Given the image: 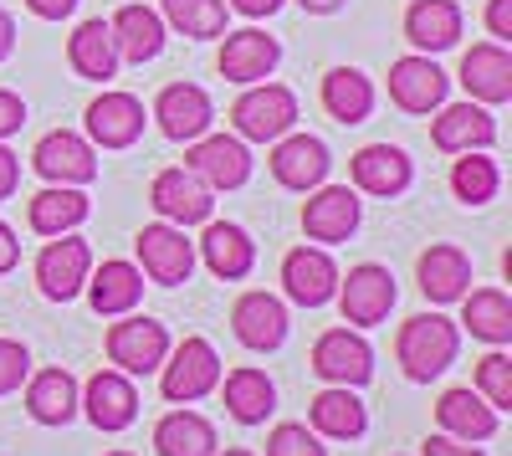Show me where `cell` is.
<instances>
[{
	"instance_id": "6da1fadb",
	"label": "cell",
	"mask_w": 512,
	"mask_h": 456,
	"mask_svg": "<svg viewBox=\"0 0 512 456\" xmlns=\"http://www.w3.org/2000/svg\"><path fill=\"white\" fill-rule=\"evenodd\" d=\"M456 349H461V328L441 313L405 318L400 339H395V359L405 369V380H415V385H431L436 375H446L456 364Z\"/></svg>"
},
{
	"instance_id": "7a4b0ae2",
	"label": "cell",
	"mask_w": 512,
	"mask_h": 456,
	"mask_svg": "<svg viewBox=\"0 0 512 456\" xmlns=\"http://www.w3.org/2000/svg\"><path fill=\"white\" fill-rule=\"evenodd\" d=\"M231 123H236V139L277 144L297 123V98H292V88H282V82H251L231 108Z\"/></svg>"
},
{
	"instance_id": "3957f363",
	"label": "cell",
	"mask_w": 512,
	"mask_h": 456,
	"mask_svg": "<svg viewBox=\"0 0 512 456\" xmlns=\"http://www.w3.org/2000/svg\"><path fill=\"white\" fill-rule=\"evenodd\" d=\"M164 359L169 364H159L164 369L159 390H164L169 405H190V400H200V395H210L221 385V359H216V349H210V339H200V334H190L175 354H164Z\"/></svg>"
},
{
	"instance_id": "277c9868",
	"label": "cell",
	"mask_w": 512,
	"mask_h": 456,
	"mask_svg": "<svg viewBox=\"0 0 512 456\" xmlns=\"http://www.w3.org/2000/svg\"><path fill=\"white\" fill-rule=\"evenodd\" d=\"M88 272H93V252H88V241H77L72 231L52 236L47 252L36 257V287H41V298H52V303H72L82 287H88Z\"/></svg>"
},
{
	"instance_id": "5b68a950",
	"label": "cell",
	"mask_w": 512,
	"mask_h": 456,
	"mask_svg": "<svg viewBox=\"0 0 512 456\" xmlns=\"http://www.w3.org/2000/svg\"><path fill=\"white\" fill-rule=\"evenodd\" d=\"M338 313H344V323H354V328H374V323H384L390 318V308H395V277H390V267H374V262H364V267H354L349 277H338Z\"/></svg>"
},
{
	"instance_id": "8992f818",
	"label": "cell",
	"mask_w": 512,
	"mask_h": 456,
	"mask_svg": "<svg viewBox=\"0 0 512 456\" xmlns=\"http://www.w3.org/2000/svg\"><path fill=\"white\" fill-rule=\"evenodd\" d=\"M216 190H210L195 170H185V164H175V170H159L154 185H149V205L169 221V226H200L210 221V200Z\"/></svg>"
},
{
	"instance_id": "52a82bcc",
	"label": "cell",
	"mask_w": 512,
	"mask_h": 456,
	"mask_svg": "<svg viewBox=\"0 0 512 456\" xmlns=\"http://www.w3.org/2000/svg\"><path fill=\"white\" fill-rule=\"evenodd\" d=\"M169 354V334L164 323L139 318V313H123V323L108 328V359L123 369V375H154Z\"/></svg>"
},
{
	"instance_id": "ba28073f",
	"label": "cell",
	"mask_w": 512,
	"mask_h": 456,
	"mask_svg": "<svg viewBox=\"0 0 512 456\" xmlns=\"http://www.w3.org/2000/svg\"><path fill=\"white\" fill-rule=\"evenodd\" d=\"M134 246H139L144 272H149L159 287H180V282H190V272H195V241L185 236V226H169V221L144 226V231L134 236Z\"/></svg>"
},
{
	"instance_id": "9c48e42d",
	"label": "cell",
	"mask_w": 512,
	"mask_h": 456,
	"mask_svg": "<svg viewBox=\"0 0 512 456\" xmlns=\"http://www.w3.org/2000/svg\"><path fill=\"white\" fill-rule=\"evenodd\" d=\"M185 170H195L210 190H236L251 180V149L246 139H231V134H200L190 139Z\"/></svg>"
},
{
	"instance_id": "30bf717a",
	"label": "cell",
	"mask_w": 512,
	"mask_h": 456,
	"mask_svg": "<svg viewBox=\"0 0 512 456\" xmlns=\"http://www.w3.org/2000/svg\"><path fill=\"white\" fill-rule=\"evenodd\" d=\"M31 170L47 185H88V180H98V154L82 134L57 129L31 149Z\"/></svg>"
},
{
	"instance_id": "8fae6325",
	"label": "cell",
	"mask_w": 512,
	"mask_h": 456,
	"mask_svg": "<svg viewBox=\"0 0 512 456\" xmlns=\"http://www.w3.org/2000/svg\"><path fill=\"white\" fill-rule=\"evenodd\" d=\"M313 375L328 385H369L374 375V349L354 334V328H328V334L313 344Z\"/></svg>"
},
{
	"instance_id": "7c38bea8",
	"label": "cell",
	"mask_w": 512,
	"mask_h": 456,
	"mask_svg": "<svg viewBox=\"0 0 512 456\" xmlns=\"http://www.w3.org/2000/svg\"><path fill=\"white\" fill-rule=\"evenodd\" d=\"M154 118H159V134H164V139L190 144V139L210 134L216 103H210V93L195 88V82H169V88L154 98Z\"/></svg>"
},
{
	"instance_id": "4fadbf2b",
	"label": "cell",
	"mask_w": 512,
	"mask_h": 456,
	"mask_svg": "<svg viewBox=\"0 0 512 456\" xmlns=\"http://www.w3.org/2000/svg\"><path fill=\"white\" fill-rule=\"evenodd\" d=\"M359 216H364L359 190H349V185H318L313 200L303 205V231H308V241L333 246V241H349L359 231Z\"/></svg>"
},
{
	"instance_id": "5bb4252c",
	"label": "cell",
	"mask_w": 512,
	"mask_h": 456,
	"mask_svg": "<svg viewBox=\"0 0 512 456\" xmlns=\"http://www.w3.org/2000/svg\"><path fill=\"white\" fill-rule=\"evenodd\" d=\"M77 405L88 410V421L98 431H128L134 416H139V390L123 369H98V375L88 380V390L77 395Z\"/></svg>"
},
{
	"instance_id": "9a60e30c",
	"label": "cell",
	"mask_w": 512,
	"mask_h": 456,
	"mask_svg": "<svg viewBox=\"0 0 512 456\" xmlns=\"http://www.w3.org/2000/svg\"><path fill=\"white\" fill-rule=\"evenodd\" d=\"M277 62H282L277 36L256 31V26H246V31H226L221 57H216L221 77H226V82H241V88H251V82H267Z\"/></svg>"
},
{
	"instance_id": "2e32d148",
	"label": "cell",
	"mask_w": 512,
	"mask_h": 456,
	"mask_svg": "<svg viewBox=\"0 0 512 456\" xmlns=\"http://www.w3.org/2000/svg\"><path fill=\"white\" fill-rule=\"evenodd\" d=\"M282 287H287V298L297 308H323L338 293V267H333V257L323 252V246H297V252H287V262H282Z\"/></svg>"
},
{
	"instance_id": "e0dca14e",
	"label": "cell",
	"mask_w": 512,
	"mask_h": 456,
	"mask_svg": "<svg viewBox=\"0 0 512 456\" xmlns=\"http://www.w3.org/2000/svg\"><path fill=\"white\" fill-rule=\"evenodd\" d=\"M272 180L277 185H287V190H318L323 180H328V144L323 139H313V134H282L277 139V149H272Z\"/></svg>"
},
{
	"instance_id": "ac0fdd59",
	"label": "cell",
	"mask_w": 512,
	"mask_h": 456,
	"mask_svg": "<svg viewBox=\"0 0 512 456\" xmlns=\"http://www.w3.org/2000/svg\"><path fill=\"white\" fill-rule=\"evenodd\" d=\"M144 134V103L134 93H103L88 103V139L98 149H128Z\"/></svg>"
},
{
	"instance_id": "d6986e66",
	"label": "cell",
	"mask_w": 512,
	"mask_h": 456,
	"mask_svg": "<svg viewBox=\"0 0 512 456\" xmlns=\"http://www.w3.org/2000/svg\"><path fill=\"white\" fill-rule=\"evenodd\" d=\"M461 88L472 93V103H507L512 98V52L502 41H477L461 57Z\"/></svg>"
},
{
	"instance_id": "ffe728a7",
	"label": "cell",
	"mask_w": 512,
	"mask_h": 456,
	"mask_svg": "<svg viewBox=\"0 0 512 456\" xmlns=\"http://www.w3.org/2000/svg\"><path fill=\"white\" fill-rule=\"evenodd\" d=\"M349 175H354V190L379 195V200H395V195L410 190V159L395 144H364L349 159Z\"/></svg>"
},
{
	"instance_id": "44dd1931",
	"label": "cell",
	"mask_w": 512,
	"mask_h": 456,
	"mask_svg": "<svg viewBox=\"0 0 512 456\" xmlns=\"http://www.w3.org/2000/svg\"><path fill=\"white\" fill-rule=\"evenodd\" d=\"M231 334L246 349H256V354L277 349L287 339V308H282V298H272V293H241L236 308H231Z\"/></svg>"
},
{
	"instance_id": "7402d4cb",
	"label": "cell",
	"mask_w": 512,
	"mask_h": 456,
	"mask_svg": "<svg viewBox=\"0 0 512 456\" xmlns=\"http://www.w3.org/2000/svg\"><path fill=\"white\" fill-rule=\"evenodd\" d=\"M446 72L431 62V57H400L395 67H390V98H395V108H405V113H431V108H441L446 103Z\"/></svg>"
},
{
	"instance_id": "603a6c76",
	"label": "cell",
	"mask_w": 512,
	"mask_h": 456,
	"mask_svg": "<svg viewBox=\"0 0 512 456\" xmlns=\"http://www.w3.org/2000/svg\"><path fill=\"white\" fill-rule=\"evenodd\" d=\"M431 139H436L441 154L492 149V144H497V123H492L487 103H451V108H441V118L431 123Z\"/></svg>"
},
{
	"instance_id": "cb8c5ba5",
	"label": "cell",
	"mask_w": 512,
	"mask_h": 456,
	"mask_svg": "<svg viewBox=\"0 0 512 456\" xmlns=\"http://www.w3.org/2000/svg\"><path fill=\"white\" fill-rule=\"evenodd\" d=\"M415 272H420V293L431 303H461L466 282H472V262H466V252L451 241H436L431 252H420Z\"/></svg>"
},
{
	"instance_id": "d4e9b609",
	"label": "cell",
	"mask_w": 512,
	"mask_h": 456,
	"mask_svg": "<svg viewBox=\"0 0 512 456\" xmlns=\"http://www.w3.org/2000/svg\"><path fill=\"white\" fill-rule=\"evenodd\" d=\"M405 36H410V47L425 52V57L456 47L461 41V6L456 0H415V6L405 11Z\"/></svg>"
},
{
	"instance_id": "484cf974",
	"label": "cell",
	"mask_w": 512,
	"mask_h": 456,
	"mask_svg": "<svg viewBox=\"0 0 512 456\" xmlns=\"http://www.w3.org/2000/svg\"><path fill=\"white\" fill-rule=\"evenodd\" d=\"M88 298L98 318H123L134 313L144 298V272L134 262H103L98 272H88Z\"/></svg>"
},
{
	"instance_id": "4316f807",
	"label": "cell",
	"mask_w": 512,
	"mask_h": 456,
	"mask_svg": "<svg viewBox=\"0 0 512 456\" xmlns=\"http://www.w3.org/2000/svg\"><path fill=\"white\" fill-rule=\"evenodd\" d=\"M308 421H313V431H318V436H328V441H359V436H364V426H369L364 400H359L349 385H328L323 395H313Z\"/></svg>"
},
{
	"instance_id": "83f0119b",
	"label": "cell",
	"mask_w": 512,
	"mask_h": 456,
	"mask_svg": "<svg viewBox=\"0 0 512 456\" xmlns=\"http://www.w3.org/2000/svg\"><path fill=\"white\" fill-rule=\"evenodd\" d=\"M108 31H113V47H118V62H154L159 52H164V21H159V11H149V6H123L113 21H108Z\"/></svg>"
},
{
	"instance_id": "f1b7e54d",
	"label": "cell",
	"mask_w": 512,
	"mask_h": 456,
	"mask_svg": "<svg viewBox=\"0 0 512 456\" xmlns=\"http://www.w3.org/2000/svg\"><path fill=\"white\" fill-rule=\"evenodd\" d=\"M200 257H205V267L216 277L236 282V277H246L256 267V241L241 226H231V221H210L205 236H200Z\"/></svg>"
},
{
	"instance_id": "f546056e",
	"label": "cell",
	"mask_w": 512,
	"mask_h": 456,
	"mask_svg": "<svg viewBox=\"0 0 512 456\" xmlns=\"http://www.w3.org/2000/svg\"><path fill=\"white\" fill-rule=\"evenodd\" d=\"M436 421L456 441H492L497 436V410L477 390H446L436 405Z\"/></svg>"
},
{
	"instance_id": "4dcf8cb0",
	"label": "cell",
	"mask_w": 512,
	"mask_h": 456,
	"mask_svg": "<svg viewBox=\"0 0 512 456\" xmlns=\"http://www.w3.org/2000/svg\"><path fill=\"white\" fill-rule=\"evenodd\" d=\"M67 62H72L77 77L108 82V77L118 72V47H113L108 21H82V26L67 36Z\"/></svg>"
},
{
	"instance_id": "1f68e13d",
	"label": "cell",
	"mask_w": 512,
	"mask_h": 456,
	"mask_svg": "<svg viewBox=\"0 0 512 456\" xmlns=\"http://www.w3.org/2000/svg\"><path fill=\"white\" fill-rule=\"evenodd\" d=\"M461 303H466V308H461V323H466V334H472V339H482V344H492V349L512 344V298L502 293V287L466 293Z\"/></svg>"
},
{
	"instance_id": "d6a6232c",
	"label": "cell",
	"mask_w": 512,
	"mask_h": 456,
	"mask_svg": "<svg viewBox=\"0 0 512 456\" xmlns=\"http://www.w3.org/2000/svg\"><path fill=\"white\" fill-rule=\"evenodd\" d=\"M154 446H159V456H216L221 441L200 410H169L154 426Z\"/></svg>"
},
{
	"instance_id": "836d02e7",
	"label": "cell",
	"mask_w": 512,
	"mask_h": 456,
	"mask_svg": "<svg viewBox=\"0 0 512 456\" xmlns=\"http://www.w3.org/2000/svg\"><path fill=\"white\" fill-rule=\"evenodd\" d=\"M26 410L41 426H67L77 416V380L67 375V369H41V375H31V385H26Z\"/></svg>"
},
{
	"instance_id": "e575fe53",
	"label": "cell",
	"mask_w": 512,
	"mask_h": 456,
	"mask_svg": "<svg viewBox=\"0 0 512 456\" xmlns=\"http://www.w3.org/2000/svg\"><path fill=\"white\" fill-rule=\"evenodd\" d=\"M31 231L36 236H62V231H77L82 221H88V195H82L77 185H52V190H41L31 200V211H26Z\"/></svg>"
},
{
	"instance_id": "d590c367",
	"label": "cell",
	"mask_w": 512,
	"mask_h": 456,
	"mask_svg": "<svg viewBox=\"0 0 512 456\" xmlns=\"http://www.w3.org/2000/svg\"><path fill=\"white\" fill-rule=\"evenodd\" d=\"M323 108L338 123H364L374 113V82L359 67H333L323 77Z\"/></svg>"
},
{
	"instance_id": "8d00e7d4",
	"label": "cell",
	"mask_w": 512,
	"mask_h": 456,
	"mask_svg": "<svg viewBox=\"0 0 512 456\" xmlns=\"http://www.w3.org/2000/svg\"><path fill=\"white\" fill-rule=\"evenodd\" d=\"M226 410L241 426H262L272 410H277V385L262 375V369H231L226 375Z\"/></svg>"
},
{
	"instance_id": "74e56055",
	"label": "cell",
	"mask_w": 512,
	"mask_h": 456,
	"mask_svg": "<svg viewBox=\"0 0 512 456\" xmlns=\"http://www.w3.org/2000/svg\"><path fill=\"white\" fill-rule=\"evenodd\" d=\"M159 21L190 41H210L226 31V0H159Z\"/></svg>"
},
{
	"instance_id": "f35d334b",
	"label": "cell",
	"mask_w": 512,
	"mask_h": 456,
	"mask_svg": "<svg viewBox=\"0 0 512 456\" xmlns=\"http://www.w3.org/2000/svg\"><path fill=\"white\" fill-rule=\"evenodd\" d=\"M497 185H502V175H497V164L487 159V149H466V154L456 159L451 190H456L461 205H487V200L497 195Z\"/></svg>"
},
{
	"instance_id": "ab89813d",
	"label": "cell",
	"mask_w": 512,
	"mask_h": 456,
	"mask_svg": "<svg viewBox=\"0 0 512 456\" xmlns=\"http://www.w3.org/2000/svg\"><path fill=\"white\" fill-rule=\"evenodd\" d=\"M477 395L497 410H512V359L502 354V349H492L482 364H477Z\"/></svg>"
},
{
	"instance_id": "60d3db41",
	"label": "cell",
	"mask_w": 512,
	"mask_h": 456,
	"mask_svg": "<svg viewBox=\"0 0 512 456\" xmlns=\"http://www.w3.org/2000/svg\"><path fill=\"white\" fill-rule=\"evenodd\" d=\"M267 456H328V451H323V436L318 431L287 421V426H277L267 436Z\"/></svg>"
},
{
	"instance_id": "b9f144b4",
	"label": "cell",
	"mask_w": 512,
	"mask_h": 456,
	"mask_svg": "<svg viewBox=\"0 0 512 456\" xmlns=\"http://www.w3.org/2000/svg\"><path fill=\"white\" fill-rule=\"evenodd\" d=\"M26 375H31V354H26V344L0 339V395L21 390V380H26Z\"/></svg>"
},
{
	"instance_id": "7bdbcfd3",
	"label": "cell",
	"mask_w": 512,
	"mask_h": 456,
	"mask_svg": "<svg viewBox=\"0 0 512 456\" xmlns=\"http://www.w3.org/2000/svg\"><path fill=\"white\" fill-rule=\"evenodd\" d=\"M420 456H482V446L477 441H456V436H431V441H425L420 446Z\"/></svg>"
},
{
	"instance_id": "ee69618b",
	"label": "cell",
	"mask_w": 512,
	"mask_h": 456,
	"mask_svg": "<svg viewBox=\"0 0 512 456\" xmlns=\"http://www.w3.org/2000/svg\"><path fill=\"white\" fill-rule=\"evenodd\" d=\"M21 123H26V103H21L16 93L0 88V139H11V134L21 129Z\"/></svg>"
},
{
	"instance_id": "f6af8a7d",
	"label": "cell",
	"mask_w": 512,
	"mask_h": 456,
	"mask_svg": "<svg viewBox=\"0 0 512 456\" xmlns=\"http://www.w3.org/2000/svg\"><path fill=\"white\" fill-rule=\"evenodd\" d=\"M487 31L502 41V47L512 41V0H487Z\"/></svg>"
},
{
	"instance_id": "bcb514c9",
	"label": "cell",
	"mask_w": 512,
	"mask_h": 456,
	"mask_svg": "<svg viewBox=\"0 0 512 456\" xmlns=\"http://www.w3.org/2000/svg\"><path fill=\"white\" fill-rule=\"evenodd\" d=\"M16 185H21V159L11 149H0V200H11Z\"/></svg>"
},
{
	"instance_id": "7dc6e473",
	"label": "cell",
	"mask_w": 512,
	"mask_h": 456,
	"mask_svg": "<svg viewBox=\"0 0 512 456\" xmlns=\"http://www.w3.org/2000/svg\"><path fill=\"white\" fill-rule=\"evenodd\" d=\"M26 11L41 16V21H62V16L77 11V0H26Z\"/></svg>"
},
{
	"instance_id": "c3c4849f",
	"label": "cell",
	"mask_w": 512,
	"mask_h": 456,
	"mask_svg": "<svg viewBox=\"0 0 512 456\" xmlns=\"http://www.w3.org/2000/svg\"><path fill=\"white\" fill-rule=\"evenodd\" d=\"M16 262H21V241H16V231L6 221H0V277H6Z\"/></svg>"
},
{
	"instance_id": "681fc988",
	"label": "cell",
	"mask_w": 512,
	"mask_h": 456,
	"mask_svg": "<svg viewBox=\"0 0 512 456\" xmlns=\"http://www.w3.org/2000/svg\"><path fill=\"white\" fill-rule=\"evenodd\" d=\"M231 11H241V16H251V21H262V16H277L282 11V0H226Z\"/></svg>"
},
{
	"instance_id": "f907efd6",
	"label": "cell",
	"mask_w": 512,
	"mask_h": 456,
	"mask_svg": "<svg viewBox=\"0 0 512 456\" xmlns=\"http://www.w3.org/2000/svg\"><path fill=\"white\" fill-rule=\"evenodd\" d=\"M11 52H16V21H11V11H0V62Z\"/></svg>"
},
{
	"instance_id": "816d5d0a",
	"label": "cell",
	"mask_w": 512,
	"mask_h": 456,
	"mask_svg": "<svg viewBox=\"0 0 512 456\" xmlns=\"http://www.w3.org/2000/svg\"><path fill=\"white\" fill-rule=\"evenodd\" d=\"M297 6H303V11H313V16H328V11H338V6H344V0H297Z\"/></svg>"
},
{
	"instance_id": "f5cc1de1",
	"label": "cell",
	"mask_w": 512,
	"mask_h": 456,
	"mask_svg": "<svg viewBox=\"0 0 512 456\" xmlns=\"http://www.w3.org/2000/svg\"><path fill=\"white\" fill-rule=\"evenodd\" d=\"M216 456H221V451H216ZM226 456H251V451H226Z\"/></svg>"
},
{
	"instance_id": "db71d44e",
	"label": "cell",
	"mask_w": 512,
	"mask_h": 456,
	"mask_svg": "<svg viewBox=\"0 0 512 456\" xmlns=\"http://www.w3.org/2000/svg\"><path fill=\"white\" fill-rule=\"evenodd\" d=\"M108 456H134V451H108Z\"/></svg>"
}]
</instances>
